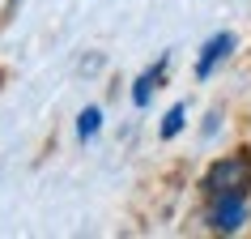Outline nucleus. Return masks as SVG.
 <instances>
[{"mask_svg": "<svg viewBox=\"0 0 251 239\" xmlns=\"http://www.w3.org/2000/svg\"><path fill=\"white\" fill-rule=\"evenodd\" d=\"M200 188H204V201H213V197H247L251 192V154L238 149L230 158L213 162Z\"/></svg>", "mask_w": 251, "mask_h": 239, "instance_id": "f257e3e1", "label": "nucleus"}, {"mask_svg": "<svg viewBox=\"0 0 251 239\" xmlns=\"http://www.w3.org/2000/svg\"><path fill=\"white\" fill-rule=\"evenodd\" d=\"M204 222H209V231H217V235L238 231V226L247 222V197H213Z\"/></svg>", "mask_w": 251, "mask_h": 239, "instance_id": "f03ea898", "label": "nucleus"}, {"mask_svg": "<svg viewBox=\"0 0 251 239\" xmlns=\"http://www.w3.org/2000/svg\"><path fill=\"white\" fill-rule=\"evenodd\" d=\"M230 52H234V34H226V30H222V34H213V39L204 43V47H200V60H196V77H209V73H213L217 64H222V60H226Z\"/></svg>", "mask_w": 251, "mask_h": 239, "instance_id": "7ed1b4c3", "label": "nucleus"}, {"mask_svg": "<svg viewBox=\"0 0 251 239\" xmlns=\"http://www.w3.org/2000/svg\"><path fill=\"white\" fill-rule=\"evenodd\" d=\"M166 64H171V56H162L153 68H145V73L136 77V90H132V103H136V107H145V103H149V94L158 90V81L166 77Z\"/></svg>", "mask_w": 251, "mask_h": 239, "instance_id": "20e7f679", "label": "nucleus"}, {"mask_svg": "<svg viewBox=\"0 0 251 239\" xmlns=\"http://www.w3.org/2000/svg\"><path fill=\"white\" fill-rule=\"evenodd\" d=\"M98 128H102V111H98V107H85V111L77 116V137H81V141H90Z\"/></svg>", "mask_w": 251, "mask_h": 239, "instance_id": "39448f33", "label": "nucleus"}, {"mask_svg": "<svg viewBox=\"0 0 251 239\" xmlns=\"http://www.w3.org/2000/svg\"><path fill=\"white\" fill-rule=\"evenodd\" d=\"M183 103H175L171 111H166V120H162V137H166V141H171V137H179V128H183Z\"/></svg>", "mask_w": 251, "mask_h": 239, "instance_id": "423d86ee", "label": "nucleus"}]
</instances>
